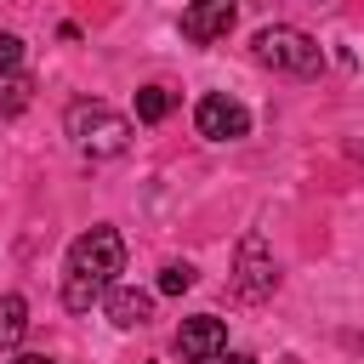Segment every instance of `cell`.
Instances as JSON below:
<instances>
[{"label": "cell", "mask_w": 364, "mask_h": 364, "mask_svg": "<svg viewBox=\"0 0 364 364\" xmlns=\"http://www.w3.org/2000/svg\"><path fill=\"white\" fill-rule=\"evenodd\" d=\"M279 364H301V358H290V353H284V358H279Z\"/></svg>", "instance_id": "16"}, {"label": "cell", "mask_w": 364, "mask_h": 364, "mask_svg": "<svg viewBox=\"0 0 364 364\" xmlns=\"http://www.w3.org/2000/svg\"><path fill=\"white\" fill-rule=\"evenodd\" d=\"M63 125H68V136L85 159H119L131 148V119L114 114L108 102H74Z\"/></svg>", "instance_id": "2"}, {"label": "cell", "mask_w": 364, "mask_h": 364, "mask_svg": "<svg viewBox=\"0 0 364 364\" xmlns=\"http://www.w3.org/2000/svg\"><path fill=\"white\" fill-rule=\"evenodd\" d=\"M193 125H199V136H210V142H239V136H250V108H245L239 97H228V91H210V97H199Z\"/></svg>", "instance_id": "4"}, {"label": "cell", "mask_w": 364, "mask_h": 364, "mask_svg": "<svg viewBox=\"0 0 364 364\" xmlns=\"http://www.w3.org/2000/svg\"><path fill=\"white\" fill-rule=\"evenodd\" d=\"M102 301H108V318H114L119 330H136V324L154 318V296H148V290H114V284H108Z\"/></svg>", "instance_id": "8"}, {"label": "cell", "mask_w": 364, "mask_h": 364, "mask_svg": "<svg viewBox=\"0 0 364 364\" xmlns=\"http://www.w3.org/2000/svg\"><path fill=\"white\" fill-rule=\"evenodd\" d=\"M23 336H28V301L23 296H0V353H17Z\"/></svg>", "instance_id": "9"}, {"label": "cell", "mask_w": 364, "mask_h": 364, "mask_svg": "<svg viewBox=\"0 0 364 364\" xmlns=\"http://www.w3.org/2000/svg\"><path fill=\"white\" fill-rule=\"evenodd\" d=\"M210 364H256V358H245V353H216Z\"/></svg>", "instance_id": "15"}, {"label": "cell", "mask_w": 364, "mask_h": 364, "mask_svg": "<svg viewBox=\"0 0 364 364\" xmlns=\"http://www.w3.org/2000/svg\"><path fill=\"white\" fill-rule=\"evenodd\" d=\"M125 267V239L114 228H85L74 245H68V279H63V301L74 313L97 307L114 284V273Z\"/></svg>", "instance_id": "1"}, {"label": "cell", "mask_w": 364, "mask_h": 364, "mask_svg": "<svg viewBox=\"0 0 364 364\" xmlns=\"http://www.w3.org/2000/svg\"><path fill=\"white\" fill-rule=\"evenodd\" d=\"M250 51H256V63H267V68H279V74H318V68H324L318 40H313V34H301V28H290V23L256 28Z\"/></svg>", "instance_id": "3"}, {"label": "cell", "mask_w": 364, "mask_h": 364, "mask_svg": "<svg viewBox=\"0 0 364 364\" xmlns=\"http://www.w3.org/2000/svg\"><path fill=\"white\" fill-rule=\"evenodd\" d=\"M239 279V296H250V301H267L273 296V284H279V267H273V256H267V239L262 233H245L239 239V267H233Z\"/></svg>", "instance_id": "5"}, {"label": "cell", "mask_w": 364, "mask_h": 364, "mask_svg": "<svg viewBox=\"0 0 364 364\" xmlns=\"http://www.w3.org/2000/svg\"><path fill=\"white\" fill-rule=\"evenodd\" d=\"M233 17H239V0H188V11H182V34H188L193 46L228 40Z\"/></svg>", "instance_id": "6"}, {"label": "cell", "mask_w": 364, "mask_h": 364, "mask_svg": "<svg viewBox=\"0 0 364 364\" xmlns=\"http://www.w3.org/2000/svg\"><path fill=\"white\" fill-rule=\"evenodd\" d=\"M28 97H34L28 74H17V68H0V119H17V114L28 108Z\"/></svg>", "instance_id": "10"}, {"label": "cell", "mask_w": 364, "mask_h": 364, "mask_svg": "<svg viewBox=\"0 0 364 364\" xmlns=\"http://www.w3.org/2000/svg\"><path fill=\"white\" fill-rule=\"evenodd\" d=\"M176 353H182L188 364H210L216 353H228V324L210 318V313L182 318V330H176Z\"/></svg>", "instance_id": "7"}, {"label": "cell", "mask_w": 364, "mask_h": 364, "mask_svg": "<svg viewBox=\"0 0 364 364\" xmlns=\"http://www.w3.org/2000/svg\"><path fill=\"white\" fill-rule=\"evenodd\" d=\"M11 364H57V358H46V353H17Z\"/></svg>", "instance_id": "14"}, {"label": "cell", "mask_w": 364, "mask_h": 364, "mask_svg": "<svg viewBox=\"0 0 364 364\" xmlns=\"http://www.w3.org/2000/svg\"><path fill=\"white\" fill-rule=\"evenodd\" d=\"M171 102H176V97H171L165 85H142V91H136V119H142V125H159V119L171 114Z\"/></svg>", "instance_id": "11"}, {"label": "cell", "mask_w": 364, "mask_h": 364, "mask_svg": "<svg viewBox=\"0 0 364 364\" xmlns=\"http://www.w3.org/2000/svg\"><path fill=\"white\" fill-rule=\"evenodd\" d=\"M23 63V40L17 34H0V68H17Z\"/></svg>", "instance_id": "13"}, {"label": "cell", "mask_w": 364, "mask_h": 364, "mask_svg": "<svg viewBox=\"0 0 364 364\" xmlns=\"http://www.w3.org/2000/svg\"><path fill=\"white\" fill-rule=\"evenodd\" d=\"M188 284H193V267H188V262H171V267L159 273V296H182Z\"/></svg>", "instance_id": "12"}]
</instances>
